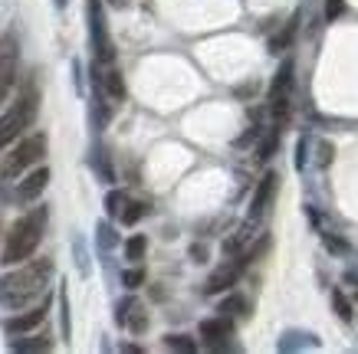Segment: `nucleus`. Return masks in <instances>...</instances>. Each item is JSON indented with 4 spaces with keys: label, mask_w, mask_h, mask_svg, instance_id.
I'll use <instances>...</instances> for the list:
<instances>
[{
    "label": "nucleus",
    "mask_w": 358,
    "mask_h": 354,
    "mask_svg": "<svg viewBox=\"0 0 358 354\" xmlns=\"http://www.w3.org/2000/svg\"><path fill=\"white\" fill-rule=\"evenodd\" d=\"M53 279V259H27V266L0 276V305L10 311L30 309L36 299H43Z\"/></svg>",
    "instance_id": "f257e3e1"
},
{
    "label": "nucleus",
    "mask_w": 358,
    "mask_h": 354,
    "mask_svg": "<svg viewBox=\"0 0 358 354\" xmlns=\"http://www.w3.org/2000/svg\"><path fill=\"white\" fill-rule=\"evenodd\" d=\"M46 220H50V210H46V207H33L30 214H23L20 220L10 226V233H7L0 263H3V266H20V263H27V259L36 253L40 239H43Z\"/></svg>",
    "instance_id": "f03ea898"
},
{
    "label": "nucleus",
    "mask_w": 358,
    "mask_h": 354,
    "mask_svg": "<svg viewBox=\"0 0 358 354\" xmlns=\"http://www.w3.org/2000/svg\"><path fill=\"white\" fill-rule=\"evenodd\" d=\"M36 108H40V89H36V82H27L20 89L17 102L0 115V151L7 148V145H13L36 121Z\"/></svg>",
    "instance_id": "7ed1b4c3"
},
{
    "label": "nucleus",
    "mask_w": 358,
    "mask_h": 354,
    "mask_svg": "<svg viewBox=\"0 0 358 354\" xmlns=\"http://www.w3.org/2000/svg\"><path fill=\"white\" fill-rule=\"evenodd\" d=\"M46 145H50V141H46L43 131L23 138L10 154H3V161H0V181H17L23 171H30L33 164H40L46 154Z\"/></svg>",
    "instance_id": "20e7f679"
},
{
    "label": "nucleus",
    "mask_w": 358,
    "mask_h": 354,
    "mask_svg": "<svg viewBox=\"0 0 358 354\" xmlns=\"http://www.w3.org/2000/svg\"><path fill=\"white\" fill-rule=\"evenodd\" d=\"M86 13H89V43H92L96 63H102V66L115 63V43H112V36H109V23H106L102 0H89Z\"/></svg>",
    "instance_id": "39448f33"
},
{
    "label": "nucleus",
    "mask_w": 358,
    "mask_h": 354,
    "mask_svg": "<svg viewBox=\"0 0 358 354\" xmlns=\"http://www.w3.org/2000/svg\"><path fill=\"white\" fill-rule=\"evenodd\" d=\"M17 66H20V43L13 33H3L0 36V105L17 82Z\"/></svg>",
    "instance_id": "423d86ee"
},
{
    "label": "nucleus",
    "mask_w": 358,
    "mask_h": 354,
    "mask_svg": "<svg viewBox=\"0 0 358 354\" xmlns=\"http://www.w3.org/2000/svg\"><path fill=\"white\" fill-rule=\"evenodd\" d=\"M276 191H280V174L266 171V174H263V181H260V187H257V193H253V200H250V214H247V226H250V230L266 220L273 200H276Z\"/></svg>",
    "instance_id": "0eeeda50"
},
{
    "label": "nucleus",
    "mask_w": 358,
    "mask_h": 354,
    "mask_svg": "<svg viewBox=\"0 0 358 354\" xmlns=\"http://www.w3.org/2000/svg\"><path fill=\"white\" fill-rule=\"evenodd\" d=\"M197 332H201V338H204V344L210 351H234V344H230V338H234V322L224 318V315L204 318Z\"/></svg>",
    "instance_id": "6e6552de"
},
{
    "label": "nucleus",
    "mask_w": 358,
    "mask_h": 354,
    "mask_svg": "<svg viewBox=\"0 0 358 354\" xmlns=\"http://www.w3.org/2000/svg\"><path fill=\"white\" fill-rule=\"evenodd\" d=\"M243 266H247V256H237V259H230V263H224L220 269H214V276H210L204 286V295H220V292L234 289L240 279V272H243Z\"/></svg>",
    "instance_id": "1a4fd4ad"
},
{
    "label": "nucleus",
    "mask_w": 358,
    "mask_h": 354,
    "mask_svg": "<svg viewBox=\"0 0 358 354\" xmlns=\"http://www.w3.org/2000/svg\"><path fill=\"white\" fill-rule=\"evenodd\" d=\"M46 184H50V168H36V171H30L20 184H17V193H13L17 204H33V200L46 191Z\"/></svg>",
    "instance_id": "9d476101"
},
{
    "label": "nucleus",
    "mask_w": 358,
    "mask_h": 354,
    "mask_svg": "<svg viewBox=\"0 0 358 354\" xmlns=\"http://www.w3.org/2000/svg\"><path fill=\"white\" fill-rule=\"evenodd\" d=\"M46 311H50V305L46 302H40V305H30V311H23V315H13V318H7V332L10 334H27V332H33L36 325H43V318H46Z\"/></svg>",
    "instance_id": "9b49d317"
},
{
    "label": "nucleus",
    "mask_w": 358,
    "mask_h": 354,
    "mask_svg": "<svg viewBox=\"0 0 358 354\" xmlns=\"http://www.w3.org/2000/svg\"><path fill=\"white\" fill-rule=\"evenodd\" d=\"M89 118H92V128L102 131L109 125L112 118V105H109V96L99 89V82H92V102H89Z\"/></svg>",
    "instance_id": "f8f14e48"
},
{
    "label": "nucleus",
    "mask_w": 358,
    "mask_h": 354,
    "mask_svg": "<svg viewBox=\"0 0 358 354\" xmlns=\"http://www.w3.org/2000/svg\"><path fill=\"white\" fill-rule=\"evenodd\" d=\"M89 168L99 174L102 184H115V168H112L109 151L102 148V145H92V151H89Z\"/></svg>",
    "instance_id": "ddd939ff"
},
{
    "label": "nucleus",
    "mask_w": 358,
    "mask_h": 354,
    "mask_svg": "<svg viewBox=\"0 0 358 354\" xmlns=\"http://www.w3.org/2000/svg\"><path fill=\"white\" fill-rule=\"evenodd\" d=\"M303 348H319V338L309 332H286L280 341H276V351H282V354L303 351Z\"/></svg>",
    "instance_id": "4468645a"
},
{
    "label": "nucleus",
    "mask_w": 358,
    "mask_h": 354,
    "mask_svg": "<svg viewBox=\"0 0 358 354\" xmlns=\"http://www.w3.org/2000/svg\"><path fill=\"white\" fill-rule=\"evenodd\" d=\"M293 73H296V63L286 59L280 66V73L273 75V86H270V98H289V89H293Z\"/></svg>",
    "instance_id": "2eb2a0df"
},
{
    "label": "nucleus",
    "mask_w": 358,
    "mask_h": 354,
    "mask_svg": "<svg viewBox=\"0 0 358 354\" xmlns=\"http://www.w3.org/2000/svg\"><path fill=\"white\" fill-rule=\"evenodd\" d=\"M296 30H299V13H296L289 23H282V30L270 40V53H282V50H289L293 40H296Z\"/></svg>",
    "instance_id": "dca6fc26"
},
{
    "label": "nucleus",
    "mask_w": 358,
    "mask_h": 354,
    "mask_svg": "<svg viewBox=\"0 0 358 354\" xmlns=\"http://www.w3.org/2000/svg\"><path fill=\"white\" fill-rule=\"evenodd\" d=\"M53 338L50 334H33V338H10V351H50Z\"/></svg>",
    "instance_id": "f3484780"
},
{
    "label": "nucleus",
    "mask_w": 358,
    "mask_h": 354,
    "mask_svg": "<svg viewBox=\"0 0 358 354\" xmlns=\"http://www.w3.org/2000/svg\"><path fill=\"white\" fill-rule=\"evenodd\" d=\"M217 311L224 318H247L250 315V302L243 295H227V299L217 305Z\"/></svg>",
    "instance_id": "a211bd4d"
},
{
    "label": "nucleus",
    "mask_w": 358,
    "mask_h": 354,
    "mask_svg": "<svg viewBox=\"0 0 358 354\" xmlns=\"http://www.w3.org/2000/svg\"><path fill=\"white\" fill-rule=\"evenodd\" d=\"M96 243L102 253H112V249L119 246V233H115V226H112L109 220H102V223L96 226Z\"/></svg>",
    "instance_id": "6ab92c4d"
},
{
    "label": "nucleus",
    "mask_w": 358,
    "mask_h": 354,
    "mask_svg": "<svg viewBox=\"0 0 358 354\" xmlns=\"http://www.w3.org/2000/svg\"><path fill=\"white\" fill-rule=\"evenodd\" d=\"M145 253H148V239H145L141 233H135L129 243H125V259H129V263H141Z\"/></svg>",
    "instance_id": "aec40b11"
},
{
    "label": "nucleus",
    "mask_w": 358,
    "mask_h": 354,
    "mask_svg": "<svg viewBox=\"0 0 358 354\" xmlns=\"http://www.w3.org/2000/svg\"><path fill=\"white\" fill-rule=\"evenodd\" d=\"M59 332H63V338L69 341V334H73V322H69V292H66V286L59 289Z\"/></svg>",
    "instance_id": "412c9836"
},
{
    "label": "nucleus",
    "mask_w": 358,
    "mask_h": 354,
    "mask_svg": "<svg viewBox=\"0 0 358 354\" xmlns=\"http://www.w3.org/2000/svg\"><path fill=\"white\" fill-rule=\"evenodd\" d=\"M164 348H168V351L191 354V351H197V341L194 338H187V334H168V338H164Z\"/></svg>",
    "instance_id": "4be33fe9"
},
{
    "label": "nucleus",
    "mask_w": 358,
    "mask_h": 354,
    "mask_svg": "<svg viewBox=\"0 0 358 354\" xmlns=\"http://www.w3.org/2000/svg\"><path fill=\"white\" fill-rule=\"evenodd\" d=\"M276 148H280V128H273L270 135L260 141V148H257V161L266 164L273 158V151H276Z\"/></svg>",
    "instance_id": "5701e85b"
},
{
    "label": "nucleus",
    "mask_w": 358,
    "mask_h": 354,
    "mask_svg": "<svg viewBox=\"0 0 358 354\" xmlns=\"http://www.w3.org/2000/svg\"><path fill=\"white\" fill-rule=\"evenodd\" d=\"M73 256H76V269L83 272V276H89L92 272V266H89V249L86 243H83V236H73Z\"/></svg>",
    "instance_id": "b1692460"
},
{
    "label": "nucleus",
    "mask_w": 358,
    "mask_h": 354,
    "mask_svg": "<svg viewBox=\"0 0 358 354\" xmlns=\"http://www.w3.org/2000/svg\"><path fill=\"white\" fill-rule=\"evenodd\" d=\"M145 214H148V207H145V204H138V200H135V204H129V200H125V207H122L119 216H122V223H125V226H135Z\"/></svg>",
    "instance_id": "393cba45"
},
{
    "label": "nucleus",
    "mask_w": 358,
    "mask_h": 354,
    "mask_svg": "<svg viewBox=\"0 0 358 354\" xmlns=\"http://www.w3.org/2000/svg\"><path fill=\"white\" fill-rule=\"evenodd\" d=\"M138 302L131 299V295H125V299H119L115 302V325H122L125 328V322H129V315H131V309H135Z\"/></svg>",
    "instance_id": "a878e982"
},
{
    "label": "nucleus",
    "mask_w": 358,
    "mask_h": 354,
    "mask_svg": "<svg viewBox=\"0 0 358 354\" xmlns=\"http://www.w3.org/2000/svg\"><path fill=\"white\" fill-rule=\"evenodd\" d=\"M125 200H129V197H125L122 191H109V193H106V214H109V216H119L122 207H125Z\"/></svg>",
    "instance_id": "bb28decb"
},
{
    "label": "nucleus",
    "mask_w": 358,
    "mask_h": 354,
    "mask_svg": "<svg viewBox=\"0 0 358 354\" xmlns=\"http://www.w3.org/2000/svg\"><path fill=\"white\" fill-rule=\"evenodd\" d=\"M329 295H332V305H336L338 318H342V322H352V305H348V299H345V295H342V292H338V289H332V292H329Z\"/></svg>",
    "instance_id": "cd10ccee"
},
{
    "label": "nucleus",
    "mask_w": 358,
    "mask_h": 354,
    "mask_svg": "<svg viewBox=\"0 0 358 354\" xmlns=\"http://www.w3.org/2000/svg\"><path fill=\"white\" fill-rule=\"evenodd\" d=\"M122 286H125V289H138V286H145V269L141 266L125 269V272H122Z\"/></svg>",
    "instance_id": "c85d7f7f"
},
{
    "label": "nucleus",
    "mask_w": 358,
    "mask_h": 354,
    "mask_svg": "<svg viewBox=\"0 0 358 354\" xmlns=\"http://www.w3.org/2000/svg\"><path fill=\"white\" fill-rule=\"evenodd\" d=\"M125 328H131L135 334H141L145 328H148V315H145V311L135 305V309H131V315H129V322H125Z\"/></svg>",
    "instance_id": "c756f323"
},
{
    "label": "nucleus",
    "mask_w": 358,
    "mask_h": 354,
    "mask_svg": "<svg viewBox=\"0 0 358 354\" xmlns=\"http://www.w3.org/2000/svg\"><path fill=\"white\" fill-rule=\"evenodd\" d=\"M309 168V138H299V145H296V171H306Z\"/></svg>",
    "instance_id": "7c9ffc66"
},
{
    "label": "nucleus",
    "mask_w": 358,
    "mask_h": 354,
    "mask_svg": "<svg viewBox=\"0 0 358 354\" xmlns=\"http://www.w3.org/2000/svg\"><path fill=\"white\" fill-rule=\"evenodd\" d=\"M345 13V0H326V20H338Z\"/></svg>",
    "instance_id": "2f4dec72"
},
{
    "label": "nucleus",
    "mask_w": 358,
    "mask_h": 354,
    "mask_svg": "<svg viewBox=\"0 0 358 354\" xmlns=\"http://www.w3.org/2000/svg\"><path fill=\"white\" fill-rule=\"evenodd\" d=\"M332 154H336V148H332L329 141H319V168L332 164Z\"/></svg>",
    "instance_id": "473e14b6"
},
{
    "label": "nucleus",
    "mask_w": 358,
    "mask_h": 354,
    "mask_svg": "<svg viewBox=\"0 0 358 354\" xmlns=\"http://www.w3.org/2000/svg\"><path fill=\"white\" fill-rule=\"evenodd\" d=\"M257 138H260V125H250V128L237 138V148H247L250 141H257Z\"/></svg>",
    "instance_id": "72a5a7b5"
},
{
    "label": "nucleus",
    "mask_w": 358,
    "mask_h": 354,
    "mask_svg": "<svg viewBox=\"0 0 358 354\" xmlns=\"http://www.w3.org/2000/svg\"><path fill=\"white\" fill-rule=\"evenodd\" d=\"M322 243H326V246L329 249H332V253H345V243H342V239H338V236H332V233H326V236H322Z\"/></svg>",
    "instance_id": "f704fd0d"
},
{
    "label": "nucleus",
    "mask_w": 358,
    "mask_h": 354,
    "mask_svg": "<svg viewBox=\"0 0 358 354\" xmlns=\"http://www.w3.org/2000/svg\"><path fill=\"white\" fill-rule=\"evenodd\" d=\"M73 75H76V92L83 96V89H86V79H83V63L73 59Z\"/></svg>",
    "instance_id": "c9c22d12"
},
{
    "label": "nucleus",
    "mask_w": 358,
    "mask_h": 354,
    "mask_svg": "<svg viewBox=\"0 0 358 354\" xmlns=\"http://www.w3.org/2000/svg\"><path fill=\"white\" fill-rule=\"evenodd\" d=\"M191 256H194V263H204V259H207V246H204V243H194V246H191Z\"/></svg>",
    "instance_id": "e433bc0d"
},
{
    "label": "nucleus",
    "mask_w": 358,
    "mask_h": 354,
    "mask_svg": "<svg viewBox=\"0 0 358 354\" xmlns=\"http://www.w3.org/2000/svg\"><path fill=\"white\" fill-rule=\"evenodd\" d=\"M122 351H125V354H138L141 348H138V344H122Z\"/></svg>",
    "instance_id": "4c0bfd02"
},
{
    "label": "nucleus",
    "mask_w": 358,
    "mask_h": 354,
    "mask_svg": "<svg viewBox=\"0 0 358 354\" xmlns=\"http://www.w3.org/2000/svg\"><path fill=\"white\" fill-rule=\"evenodd\" d=\"M53 3H56V7H59V10H63V7H66V3H69V0H53Z\"/></svg>",
    "instance_id": "58836bf2"
}]
</instances>
